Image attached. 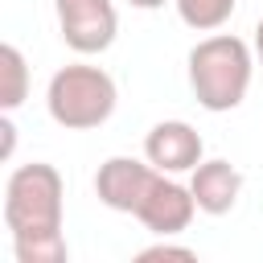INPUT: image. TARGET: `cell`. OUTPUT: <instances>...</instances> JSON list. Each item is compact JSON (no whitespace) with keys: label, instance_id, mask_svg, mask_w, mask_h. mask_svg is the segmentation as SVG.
I'll use <instances>...</instances> for the list:
<instances>
[{"label":"cell","instance_id":"6da1fadb","mask_svg":"<svg viewBox=\"0 0 263 263\" xmlns=\"http://www.w3.org/2000/svg\"><path fill=\"white\" fill-rule=\"evenodd\" d=\"M251 74H255L251 45L234 33L201 37L189 49V86L205 111H234L251 90Z\"/></svg>","mask_w":263,"mask_h":263},{"label":"cell","instance_id":"7a4b0ae2","mask_svg":"<svg viewBox=\"0 0 263 263\" xmlns=\"http://www.w3.org/2000/svg\"><path fill=\"white\" fill-rule=\"evenodd\" d=\"M62 173L45 160L33 164H16L8 173L4 185V226L16 238H45V234H62Z\"/></svg>","mask_w":263,"mask_h":263},{"label":"cell","instance_id":"3957f363","mask_svg":"<svg viewBox=\"0 0 263 263\" xmlns=\"http://www.w3.org/2000/svg\"><path fill=\"white\" fill-rule=\"evenodd\" d=\"M119 103V90H115V78L103 70V66H86V62H70L62 66L49 86H45V107H49V119L66 132H90V127H103L111 119Z\"/></svg>","mask_w":263,"mask_h":263},{"label":"cell","instance_id":"277c9868","mask_svg":"<svg viewBox=\"0 0 263 263\" xmlns=\"http://www.w3.org/2000/svg\"><path fill=\"white\" fill-rule=\"evenodd\" d=\"M53 12H58L62 41L82 58L111 49V41L119 33L115 0H53Z\"/></svg>","mask_w":263,"mask_h":263},{"label":"cell","instance_id":"5b68a950","mask_svg":"<svg viewBox=\"0 0 263 263\" xmlns=\"http://www.w3.org/2000/svg\"><path fill=\"white\" fill-rule=\"evenodd\" d=\"M156 177H160V168L148 156L144 160H136V156H107L99 164V173H95V193H99V201L107 210L136 214L144 205V197L152 193Z\"/></svg>","mask_w":263,"mask_h":263},{"label":"cell","instance_id":"8992f818","mask_svg":"<svg viewBox=\"0 0 263 263\" xmlns=\"http://www.w3.org/2000/svg\"><path fill=\"white\" fill-rule=\"evenodd\" d=\"M193 214H197V197H193V189L181 185L173 173H160L156 185H152V193H148L144 205L136 210V218H140L152 234H160V238L185 234L189 222H193Z\"/></svg>","mask_w":263,"mask_h":263},{"label":"cell","instance_id":"52a82bcc","mask_svg":"<svg viewBox=\"0 0 263 263\" xmlns=\"http://www.w3.org/2000/svg\"><path fill=\"white\" fill-rule=\"evenodd\" d=\"M201 152H205V144H201L197 127L185 123V119H164L144 136V156L160 173H173V177L177 173H193L201 164Z\"/></svg>","mask_w":263,"mask_h":263},{"label":"cell","instance_id":"ba28073f","mask_svg":"<svg viewBox=\"0 0 263 263\" xmlns=\"http://www.w3.org/2000/svg\"><path fill=\"white\" fill-rule=\"evenodd\" d=\"M189 189H193L201 214L222 218V214L234 210V201H238V193H242V173H238L230 160H201V164L189 173Z\"/></svg>","mask_w":263,"mask_h":263},{"label":"cell","instance_id":"9c48e42d","mask_svg":"<svg viewBox=\"0 0 263 263\" xmlns=\"http://www.w3.org/2000/svg\"><path fill=\"white\" fill-rule=\"evenodd\" d=\"M29 99V66H25V53L4 41L0 45V111H16L21 103Z\"/></svg>","mask_w":263,"mask_h":263},{"label":"cell","instance_id":"30bf717a","mask_svg":"<svg viewBox=\"0 0 263 263\" xmlns=\"http://www.w3.org/2000/svg\"><path fill=\"white\" fill-rule=\"evenodd\" d=\"M173 4H177V16L197 33H214L234 16V0H173Z\"/></svg>","mask_w":263,"mask_h":263},{"label":"cell","instance_id":"8fae6325","mask_svg":"<svg viewBox=\"0 0 263 263\" xmlns=\"http://www.w3.org/2000/svg\"><path fill=\"white\" fill-rule=\"evenodd\" d=\"M12 251H16V263H66V259H70L66 234H45V238H16V242H12Z\"/></svg>","mask_w":263,"mask_h":263},{"label":"cell","instance_id":"7c38bea8","mask_svg":"<svg viewBox=\"0 0 263 263\" xmlns=\"http://www.w3.org/2000/svg\"><path fill=\"white\" fill-rule=\"evenodd\" d=\"M136 259H140V263H148V259H197V251H193V247H177V242H152V247H144Z\"/></svg>","mask_w":263,"mask_h":263},{"label":"cell","instance_id":"4fadbf2b","mask_svg":"<svg viewBox=\"0 0 263 263\" xmlns=\"http://www.w3.org/2000/svg\"><path fill=\"white\" fill-rule=\"evenodd\" d=\"M0 136H4V144H0V156L8 160V156H12V148H16V127H12V119H8V111L0 115Z\"/></svg>","mask_w":263,"mask_h":263},{"label":"cell","instance_id":"5bb4252c","mask_svg":"<svg viewBox=\"0 0 263 263\" xmlns=\"http://www.w3.org/2000/svg\"><path fill=\"white\" fill-rule=\"evenodd\" d=\"M255 62H259V70H263V16H259V25H255Z\"/></svg>","mask_w":263,"mask_h":263},{"label":"cell","instance_id":"9a60e30c","mask_svg":"<svg viewBox=\"0 0 263 263\" xmlns=\"http://www.w3.org/2000/svg\"><path fill=\"white\" fill-rule=\"evenodd\" d=\"M132 8H144V12H152V8H164L168 0H127Z\"/></svg>","mask_w":263,"mask_h":263}]
</instances>
